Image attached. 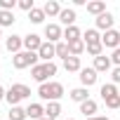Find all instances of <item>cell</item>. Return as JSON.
<instances>
[{
  "label": "cell",
  "mask_w": 120,
  "mask_h": 120,
  "mask_svg": "<svg viewBox=\"0 0 120 120\" xmlns=\"http://www.w3.org/2000/svg\"><path fill=\"white\" fill-rule=\"evenodd\" d=\"M38 97L45 101H59L64 97V85L61 82H45L38 87Z\"/></svg>",
  "instance_id": "6da1fadb"
},
{
  "label": "cell",
  "mask_w": 120,
  "mask_h": 120,
  "mask_svg": "<svg viewBox=\"0 0 120 120\" xmlns=\"http://www.w3.org/2000/svg\"><path fill=\"white\" fill-rule=\"evenodd\" d=\"M49 75H56V64L54 61H49V64H35L31 68V78L35 82H40V85H45Z\"/></svg>",
  "instance_id": "7a4b0ae2"
},
{
  "label": "cell",
  "mask_w": 120,
  "mask_h": 120,
  "mask_svg": "<svg viewBox=\"0 0 120 120\" xmlns=\"http://www.w3.org/2000/svg\"><path fill=\"white\" fill-rule=\"evenodd\" d=\"M28 97H31V87H26V85L17 82V85H12V87L7 90L5 101H7L10 106H19V101H21V99H28Z\"/></svg>",
  "instance_id": "3957f363"
},
{
  "label": "cell",
  "mask_w": 120,
  "mask_h": 120,
  "mask_svg": "<svg viewBox=\"0 0 120 120\" xmlns=\"http://www.w3.org/2000/svg\"><path fill=\"white\" fill-rule=\"evenodd\" d=\"M38 59H40V56H38L35 52H26V49H24V52H19V54L12 56V66H14L17 71H24V68H28V66L33 68V66L38 64Z\"/></svg>",
  "instance_id": "277c9868"
},
{
  "label": "cell",
  "mask_w": 120,
  "mask_h": 120,
  "mask_svg": "<svg viewBox=\"0 0 120 120\" xmlns=\"http://www.w3.org/2000/svg\"><path fill=\"white\" fill-rule=\"evenodd\" d=\"M101 45H104V47H111V49H118V47H120V33H118L115 28L106 31V33L101 35Z\"/></svg>",
  "instance_id": "5b68a950"
},
{
  "label": "cell",
  "mask_w": 120,
  "mask_h": 120,
  "mask_svg": "<svg viewBox=\"0 0 120 120\" xmlns=\"http://www.w3.org/2000/svg\"><path fill=\"white\" fill-rule=\"evenodd\" d=\"M38 56L42 59V64H49L52 56H56V45L54 42H42V47L38 49Z\"/></svg>",
  "instance_id": "8992f818"
},
{
  "label": "cell",
  "mask_w": 120,
  "mask_h": 120,
  "mask_svg": "<svg viewBox=\"0 0 120 120\" xmlns=\"http://www.w3.org/2000/svg\"><path fill=\"white\" fill-rule=\"evenodd\" d=\"M45 38H47V42H56V40H61V38H64L61 26H59V24H47V26H45Z\"/></svg>",
  "instance_id": "52a82bcc"
},
{
  "label": "cell",
  "mask_w": 120,
  "mask_h": 120,
  "mask_svg": "<svg viewBox=\"0 0 120 120\" xmlns=\"http://www.w3.org/2000/svg\"><path fill=\"white\" fill-rule=\"evenodd\" d=\"M24 47H26V52H35V54H38V49L42 47V40H40V35H35V33H28V35H24Z\"/></svg>",
  "instance_id": "ba28073f"
},
{
  "label": "cell",
  "mask_w": 120,
  "mask_h": 120,
  "mask_svg": "<svg viewBox=\"0 0 120 120\" xmlns=\"http://www.w3.org/2000/svg\"><path fill=\"white\" fill-rule=\"evenodd\" d=\"M97 80H99V75H97L94 68H82V71H80V82H82V87H92V85H97Z\"/></svg>",
  "instance_id": "9c48e42d"
},
{
  "label": "cell",
  "mask_w": 120,
  "mask_h": 120,
  "mask_svg": "<svg viewBox=\"0 0 120 120\" xmlns=\"http://www.w3.org/2000/svg\"><path fill=\"white\" fill-rule=\"evenodd\" d=\"M75 19H78V17H75V10H71V7H64L61 14H59V21H61L66 28H68V26H75Z\"/></svg>",
  "instance_id": "30bf717a"
},
{
  "label": "cell",
  "mask_w": 120,
  "mask_h": 120,
  "mask_svg": "<svg viewBox=\"0 0 120 120\" xmlns=\"http://www.w3.org/2000/svg\"><path fill=\"white\" fill-rule=\"evenodd\" d=\"M61 5H59L56 3V0H47V3L42 5V12H45V17H59V14H61Z\"/></svg>",
  "instance_id": "8fae6325"
},
{
  "label": "cell",
  "mask_w": 120,
  "mask_h": 120,
  "mask_svg": "<svg viewBox=\"0 0 120 120\" xmlns=\"http://www.w3.org/2000/svg\"><path fill=\"white\" fill-rule=\"evenodd\" d=\"M111 64H113L111 56H104V54H101V56L94 59V66H92V68H94L97 73H106V71H111Z\"/></svg>",
  "instance_id": "7c38bea8"
},
{
  "label": "cell",
  "mask_w": 120,
  "mask_h": 120,
  "mask_svg": "<svg viewBox=\"0 0 120 120\" xmlns=\"http://www.w3.org/2000/svg\"><path fill=\"white\" fill-rule=\"evenodd\" d=\"M5 45H7V49H10V52L19 54V52H21V47H24V38H21V35H10V38L5 40Z\"/></svg>",
  "instance_id": "4fadbf2b"
},
{
  "label": "cell",
  "mask_w": 120,
  "mask_h": 120,
  "mask_svg": "<svg viewBox=\"0 0 120 120\" xmlns=\"http://www.w3.org/2000/svg\"><path fill=\"white\" fill-rule=\"evenodd\" d=\"M97 28L111 31V28H113V14H111V12H104L101 17H97Z\"/></svg>",
  "instance_id": "5bb4252c"
},
{
  "label": "cell",
  "mask_w": 120,
  "mask_h": 120,
  "mask_svg": "<svg viewBox=\"0 0 120 120\" xmlns=\"http://www.w3.org/2000/svg\"><path fill=\"white\" fill-rule=\"evenodd\" d=\"M97 108H99V106H97L94 99H87V101L80 104V113H85V118H94V115H97Z\"/></svg>",
  "instance_id": "9a60e30c"
},
{
  "label": "cell",
  "mask_w": 120,
  "mask_h": 120,
  "mask_svg": "<svg viewBox=\"0 0 120 120\" xmlns=\"http://www.w3.org/2000/svg\"><path fill=\"white\" fill-rule=\"evenodd\" d=\"M75 40H82V33L78 26H68L64 31V42H75Z\"/></svg>",
  "instance_id": "2e32d148"
},
{
  "label": "cell",
  "mask_w": 120,
  "mask_h": 120,
  "mask_svg": "<svg viewBox=\"0 0 120 120\" xmlns=\"http://www.w3.org/2000/svg\"><path fill=\"white\" fill-rule=\"evenodd\" d=\"M64 68L68 71V73H80L82 71V66H80V56H68V59H64Z\"/></svg>",
  "instance_id": "e0dca14e"
},
{
  "label": "cell",
  "mask_w": 120,
  "mask_h": 120,
  "mask_svg": "<svg viewBox=\"0 0 120 120\" xmlns=\"http://www.w3.org/2000/svg\"><path fill=\"white\" fill-rule=\"evenodd\" d=\"M82 42H85V45L101 42V35H99V31H97V28H87V31L82 33Z\"/></svg>",
  "instance_id": "ac0fdd59"
},
{
  "label": "cell",
  "mask_w": 120,
  "mask_h": 120,
  "mask_svg": "<svg viewBox=\"0 0 120 120\" xmlns=\"http://www.w3.org/2000/svg\"><path fill=\"white\" fill-rule=\"evenodd\" d=\"M73 101H78V104H82V101H87L90 99V92H87V87H75V90H71V94H68Z\"/></svg>",
  "instance_id": "d6986e66"
},
{
  "label": "cell",
  "mask_w": 120,
  "mask_h": 120,
  "mask_svg": "<svg viewBox=\"0 0 120 120\" xmlns=\"http://www.w3.org/2000/svg\"><path fill=\"white\" fill-rule=\"evenodd\" d=\"M87 12L94 14V17H101L106 12V3H101V0H94V3H87Z\"/></svg>",
  "instance_id": "ffe728a7"
},
{
  "label": "cell",
  "mask_w": 120,
  "mask_h": 120,
  "mask_svg": "<svg viewBox=\"0 0 120 120\" xmlns=\"http://www.w3.org/2000/svg\"><path fill=\"white\" fill-rule=\"evenodd\" d=\"M59 113H61V104H59V101H49L47 106H45V115L47 118H59Z\"/></svg>",
  "instance_id": "44dd1931"
},
{
  "label": "cell",
  "mask_w": 120,
  "mask_h": 120,
  "mask_svg": "<svg viewBox=\"0 0 120 120\" xmlns=\"http://www.w3.org/2000/svg\"><path fill=\"white\" fill-rule=\"evenodd\" d=\"M26 115H28V118H35V120H40V118L45 115V108H42V104H31V106L26 108Z\"/></svg>",
  "instance_id": "7402d4cb"
},
{
  "label": "cell",
  "mask_w": 120,
  "mask_h": 120,
  "mask_svg": "<svg viewBox=\"0 0 120 120\" xmlns=\"http://www.w3.org/2000/svg\"><path fill=\"white\" fill-rule=\"evenodd\" d=\"M68 52H71V56H80V54L85 52V42H82V40L68 42Z\"/></svg>",
  "instance_id": "603a6c76"
},
{
  "label": "cell",
  "mask_w": 120,
  "mask_h": 120,
  "mask_svg": "<svg viewBox=\"0 0 120 120\" xmlns=\"http://www.w3.org/2000/svg\"><path fill=\"white\" fill-rule=\"evenodd\" d=\"M99 92H101V99H104V101L118 94V90H115V85H113V82H108V85H101V90H99Z\"/></svg>",
  "instance_id": "cb8c5ba5"
},
{
  "label": "cell",
  "mask_w": 120,
  "mask_h": 120,
  "mask_svg": "<svg viewBox=\"0 0 120 120\" xmlns=\"http://www.w3.org/2000/svg\"><path fill=\"white\" fill-rule=\"evenodd\" d=\"M28 115H26V108H21V106H12L10 108V120H26Z\"/></svg>",
  "instance_id": "d4e9b609"
},
{
  "label": "cell",
  "mask_w": 120,
  "mask_h": 120,
  "mask_svg": "<svg viewBox=\"0 0 120 120\" xmlns=\"http://www.w3.org/2000/svg\"><path fill=\"white\" fill-rule=\"evenodd\" d=\"M17 19H14V12H7V10H0V26H12Z\"/></svg>",
  "instance_id": "484cf974"
},
{
  "label": "cell",
  "mask_w": 120,
  "mask_h": 120,
  "mask_svg": "<svg viewBox=\"0 0 120 120\" xmlns=\"http://www.w3.org/2000/svg\"><path fill=\"white\" fill-rule=\"evenodd\" d=\"M28 19H31L33 24H42V21H45V12H42L40 7H33V10L28 12Z\"/></svg>",
  "instance_id": "4316f807"
},
{
  "label": "cell",
  "mask_w": 120,
  "mask_h": 120,
  "mask_svg": "<svg viewBox=\"0 0 120 120\" xmlns=\"http://www.w3.org/2000/svg\"><path fill=\"white\" fill-rule=\"evenodd\" d=\"M85 49H87V54H92V56L97 59V56H101L104 45H101V42H94V45H85Z\"/></svg>",
  "instance_id": "83f0119b"
},
{
  "label": "cell",
  "mask_w": 120,
  "mask_h": 120,
  "mask_svg": "<svg viewBox=\"0 0 120 120\" xmlns=\"http://www.w3.org/2000/svg\"><path fill=\"white\" fill-rule=\"evenodd\" d=\"M56 56H61V59H68V56H71L68 42H56Z\"/></svg>",
  "instance_id": "f1b7e54d"
},
{
  "label": "cell",
  "mask_w": 120,
  "mask_h": 120,
  "mask_svg": "<svg viewBox=\"0 0 120 120\" xmlns=\"http://www.w3.org/2000/svg\"><path fill=\"white\" fill-rule=\"evenodd\" d=\"M14 7H19V3H17V0H0V10H7V12H12Z\"/></svg>",
  "instance_id": "f546056e"
},
{
  "label": "cell",
  "mask_w": 120,
  "mask_h": 120,
  "mask_svg": "<svg viewBox=\"0 0 120 120\" xmlns=\"http://www.w3.org/2000/svg\"><path fill=\"white\" fill-rule=\"evenodd\" d=\"M106 106H108V108H113V111H115V108H120V94H115V97L106 99Z\"/></svg>",
  "instance_id": "4dcf8cb0"
},
{
  "label": "cell",
  "mask_w": 120,
  "mask_h": 120,
  "mask_svg": "<svg viewBox=\"0 0 120 120\" xmlns=\"http://www.w3.org/2000/svg\"><path fill=\"white\" fill-rule=\"evenodd\" d=\"M19 7H21L24 12H31L35 5H33V0H19Z\"/></svg>",
  "instance_id": "1f68e13d"
},
{
  "label": "cell",
  "mask_w": 120,
  "mask_h": 120,
  "mask_svg": "<svg viewBox=\"0 0 120 120\" xmlns=\"http://www.w3.org/2000/svg\"><path fill=\"white\" fill-rule=\"evenodd\" d=\"M111 78H113V85H118V82H120V66H115V68H113Z\"/></svg>",
  "instance_id": "d6a6232c"
},
{
  "label": "cell",
  "mask_w": 120,
  "mask_h": 120,
  "mask_svg": "<svg viewBox=\"0 0 120 120\" xmlns=\"http://www.w3.org/2000/svg\"><path fill=\"white\" fill-rule=\"evenodd\" d=\"M111 61H113L115 66H120V47H118V49H113V56H111Z\"/></svg>",
  "instance_id": "836d02e7"
},
{
  "label": "cell",
  "mask_w": 120,
  "mask_h": 120,
  "mask_svg": "<svg viewBox=\"0 0 120 120\" xmlns=\"http://www.w3.org/2000/svg\"><path fill=\"white\" fill-rule=\"evenodd\" d=\"M87 120H108L106 115H94V118H87Z\"/></svg>",
  "instance_id": "e575fe53"
},
{
  "label": "cell",
  "mask_w": 120,
  "mask_h": 120,
  "mask_svg": "<svg viewBox=\"0 0 120 120\" xmlns=\"http://www.w3.org/2000/svg\"><path fill=\"white\" fill-rule=\"evenodd\" d=\"M5 94H7V90H3V87H0V101L5 99Z\"/></svg>",
  "instance_id": "d590c367"
},
{
  "label": "cell",
  "mask_w": 120,
  "mask_h": 120,
  "mask_svg": "<svg viewBox=\"0 0 120 120\" xmlns=\"http://www.w3.org/2000/svg\"><path fill=\"white\" fill-rule=\"evenodd\" d=\"M40 120H52V118H47V115H42V118H40Z\"/></svg>",
  "instance_id": "8d00e7d4"
},
{
  "label": "cell",
  "mask_w": 120,
  "mask_h": 120,
  "mask_svg": "<svg viewBox=\"0 0 120 120\" xmlns=\"http://www.w3.org/2000/svg\"><path fill=\"white\" fill-rule=\"evenodd\" d=\"M68 120H73V118H68Z\"/></svg>",
  "instance_id": "74e56055"
},
{
  "label": "cell",
  "mask_w": 120,
  "mask_h": 120,
  "mask_svg": "<svg viewBox=\"0 0 120 120\" xmlns=\"http://www.w3.org/2000/svg\"><path fill=\"white\" fill-rule=\"evenodd\" d=\"M0 38H3V35H0Z\"/></svg>",
  "instance_id": "f35d334b"
}]
</instances>
